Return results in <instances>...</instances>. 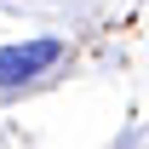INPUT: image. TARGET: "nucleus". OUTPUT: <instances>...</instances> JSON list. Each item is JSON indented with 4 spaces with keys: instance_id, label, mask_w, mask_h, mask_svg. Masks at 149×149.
<instances>
[{
    "instance_id": "1",
    "label": "nucleus",
    "mask_w": 149,
    "mask_h": 149,
    "mask_svg": "<svg viewBox=\"0 0 149 149\" xmlns=\"http://www.w3.org/2000/svg\"><path fill=\"white\" fill-rule=\"evenodd\" d=\"M63 57V40H23V46H0V86H23L40 69H52Z\"/></svg>"
}]
</instances>
